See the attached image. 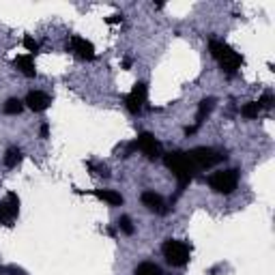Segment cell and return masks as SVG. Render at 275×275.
<instances>
[{"label": "cell", "mask_w": 275, "mask_h": 275, "mask_svg": "<svg viewBox=\"0 0 275 275\" xmlns=\"http://www.w3.org/2000/svg\"><path fill=\"white\" fill-rule=\"evenodd\" d=\"M163 163H166V168H168V170L174 174V178L178 181V189H181V191H183L191 181H194V174L198 172V170L194 168V163L189 161L187 153H183V151L166 153V155H163Z\"/></svg>", "instance_id": "1"}, {"label": "cell", "mask_w": 275, "mask_h": 275, "mask_svg": "<svg viewBox=\"0 0 275 275\" xmlns=\"http://www.w3.org/2000/svg\"><path fill=\"white\" fill-rule=\"evenodd\" d=\"M209 52H211V56L215 58V61L219 63V69L226 76H234L243 65V56L239 52H234L232 47L228 43H224V41L211 39L209 41Z\"/></svg>", "instance_id": "2"}, {"label": "cell", "mask_w": 275, "mask_h": 275, "mask_svg": "<svg viewBox=\"0 0 275 275\" xmlns=\"http://www.w3.org/2000/svg\"><path fill=\"white\" fill-rule=\"evenodd\" d=\"M187 157L194 163L196 170H207V168L217 166L219 161H224L228 155H226V151H217V149H211V146H196L187 153Z\"/></svg>", "instance_id": "3"}, {"label": "cell", "mask_w": 275, "mask_h": 275, "mask_svg": "<svg viewBox=\"0 0 275 275\" xmlns=\"http://www.w3.org/2000/svg\"><path fill=\"white\" fill-rule=\"evenodd\" d=\"M161 254L166 258V262L172 267H185L191 256V247L185 241H178V239H168L161 245Z\"/></svg>", "instance_id": "4"}, {"label": "cell", "mask_w": 275, "mask_h": 275, "mask_svg": "<svg viewBox=\"0 0 275 275\" xmlns=\"http://www.w3.org/2000/svg\"><path fill=\"white\" fill-rule=\"evenodd\" d=\"M239 185V170H222V172H213L209 176V187L215 194L222 196H230Z\"/></svg>", "instance_id": "5"}, {"label": "cell", "mask_w": 275, "mask_h": 275, "mask_svg": "<svg viewBox=\"0 0 275 275\" xmlns=\"http://www.w3.org/2000/svg\"><path fill=\"white\" fill-rule=\"evenodd\" d=\"M146 97H149V86L144 84V82H136L134 88H131L129 95L125 97L127 110L131 114H140L142 107H144V103H146Z\"/></svg>", "instance_id": "6"}, {"label": "cell", "mask_w": 275, "mask_h": 275, "mask_svg": "<svg viewBox=\"0 0 275 275\" xmlns=\"http://www.w3.org/2000/svg\"><path fill=\"white\" fill-rule=\"evenodd\" d=\"M136 149L140 153H144L146 159H157V157H161V155H163L161 142L155 138L153 134H149V131H142V134L136 138Z\"/></svg>", "instance_id": "7"}, {"label": "cell", "mask_w": 275, "mask_h": 275, "mask_svg": "<svg viewBox=\"0 0 275 275\" xmlns=\"http://www.w3.org/2000/svg\"><path fill=\"white\" fill-rule=\"evenodd\" d=\"M0 215L5 219V226H13V219L20 215V198L13 191H9L7 198L0 202Z\"/></svg>", "instance_id": "8"}, {"label": "cell", "mask_w": 275, "mask_h": 275, "mask_svg": "<svg viewBox=\"0 0 275 275\" xmlns=\"http://www.w3.org/2000/svg\"><path fill=\"white\" fill-rule=\"evenodd\" d=\"M69 50L78 58H82V61H93L95 58V45L90 41H86L84 37H78V34H74V37L69 39Z\"/></svg>", "instance_id": "9"}, {"label": "cell", "mask_w": 275, "mask_h": 275, "mask_svg": "<svg viewBox=\"0 0 275 275\" xmlns=\"http://www.w3.org/2000/svg\"><path fill=\"white\" fill-rule=\"evenodd\" d=\"M50 103H52V99L47 97L45 93H41V90H30L28 95H26V99H24V105L26 107H30L32 112H45L47 107H50Z\"/></svg>", "instance_id": "10"}, {"label": "cell", "mask_w": 275, "mask_h": 275, "mask_svg": "<svg viewBox=\"0 0 275 275\" xmlns=\"http://www.w3.org/2000/svg\"><path fill=\"white\" fill-rule=\"evenodd\" d=\"M78 194H93L95 198H99V200H103L105 205H110V207H121L123 205V196L118 194V191H114V189H93V191H84V189H76Z\"/></svg>", "instance_id": "11"}, {"label": "cell", "mask_w": 275, "mask_h": 275, "mask_svg": "<svg viewBox=\"0 0 275 275\" xmlns=\"http://www.w3.org/2000/svg\"><path fill=\"white\" fill-rule=\"evenodd\" d=\"M142 205H144L149 211L157 213V215H166V213H168L166 200L159 194H155V191H144V194H142Z\"/></svg>", "instance_id": "12"}, {"label": "cell", "mask_w": 275, "mask_h": 275, "mask_svg": "<svg viewBox=\"0 0 275 275\" xmlns=\"http://www.w3.org/2000/svg\"><path fill=\"white\" fill-rule=\"evenodd\" d=\"M13 65L17 67V71L22 76H26V78H34L37 76V67H34V58L30 54H24V56H17Z\"/></svg>", "instance_id": "13"}, {"label": "cell", "mask_w": 275, "mask_h": 275, "mask_svg": "<svg viewBox=\"0 0 275 275\" xmlns=\"http://www.w3.org/2000/svg\"><path fill=\"white\" fill-rule=\"evenodd\" d=\"M213 107H215V99L213 97H207V99H202L198 103V114H196V125L198 127L209 118V114L213 112Z\"/></svg>", "instance_id": "14"}, {"label": "cell", "mask_w": 275, "mask_h": 275, "mask_svg": "<svg viewBox=\"0 0 275 275\" xmlns=\"http://www.w3.org/2000/svg\"><path fill=\"white\" fill-rule=\"evenodd\" d=\"M22 159H24V153L17 146L7 149V153H5V166L7 168H17V166L22 163Z\"/></svg>", "instance_id": "15"}, {"label": "cell", "mask_w": 275, "mask_h": 275, "mask_svg": "<svg viewBox=\"0 0 275 275\" xmlns=\"http://www.w3.org/2000/svg\"><path fill=\"white\" fill-rule=\"evenodd\" d=\"M24 101L22 99H17V97H11V99H7V103H5V114H9V116H17V114H22L24 112Z\"/></svg>", "instance_id": "16"}, {"label": "cell", "mask_w": 275, "mask_h": 275, "mask_svg": "<svg viewBox=\"0 0 275 275\" xmlns=\"http://www.w3.org/2000/svg\"><path fill=\"white\" fill-rule=\"evenodd\" d=\"M134 273L136 275H163L161 267H157L155 262H140Z\"/></svg>", "instance_id": "17"}, {"label": "cell", "mask_w": 275, "mask_h": 275, "mask_svg": "<svg viewBox=\"0 0 275 275\" xmlns=\"http://www.w3.org/2000/svg\"><path fill=\"white\" fill-rule=\"evenodd\" d=\"M260 112H262V110H260V105H258L256 101H249V103H245V105L241 107V114H243L245 118H249V121H252V118H258Z\"/></svg>", "instance_id": "18"}, {"label": "cell", "mask_w": 275, "mask_h": 275, "mask_svg": "<svg viewBox=\"0 0 275 275\" xmlns=\"http://www.w3.org/2000/svg\"><path fill=\"white\" fill-rule=\"evenodd\" d=\"M118 230H121L123 234H127V236H131L136 232V228H134V222H131V217H127V215H123L121 219H118Z\"/></svg>", "instance_id": "19"}, {"label": "cell", "mask_w": 275, "mask_h": 275, "mask_svg": "<svg viewBox=\"0 0 275 275\" xmlns=\"http://www.w3.org/2000/svg\"><path fill=\"white\" fill-rule=\"evenodd\" d=\"M22 45H24V47H26V50L30 52V56H32V54H37V52H39V43H37V41H34V39L30 37V34H26V37H24V41H22Z\"/></svg>", "instance_id": "20"}, {"label": "cell", "mask_w": 275, "mask_h": 275, "mask_svg": "<svg viewBox=\"0 0 275 275\" xmlns=\"http://www.w3.org/2000/svg\"><path fill=\"white\" fill-rule=\"evenodd\" d=\"M256 103L260 105V110H271L275 101H273V95H271V93H267V95H262V97H260Z\"/></svg>", "instance_id": "21"}, {"label": "cell", "mask_w": 275, "mask_h": 275, "mask_svg": "<svg viewBox=\"0 0 275 275\" xmlns=\"http://www.w3.org/2000/svg\"><path fill=\"white\" fill-rule=\"evenodd\" d=\"M88 168L95 172V174H99V176H110V172H107V168H105V166H95V163H88Z\"/></svg>", "instance_id": "22"}, {"label": "cell", "mask_w": 275, "mask_h": 275, "mask_svg": "<svg viewBox=\"0 0 275 275\" xmlns=\"http://www.w3.org/2000/svg\"><path fill=\"white\" fill-rule=\"evenodd\" d=\"M123 13H114V15H110V17H105V24H121L123 22Z\"/></svg>", "instance_id": "23"}, {"label": "cell", "mask_w": 275, "mask_h": 275, "mask_svg": "<svg viewBox=\"0 0 275 275\" xmlns=\"http://www.w3.org/2000/svg\"><path fill=\"white\" fill-rule=\"evenodd\" d=\"M39 136H41L43 140H45L47 136H50V125H47V123H43V125H41V129H39Z\"/></svg>", "instance_id": "24"}, {"label": "cell", "mask_w": 275, "mask_h": 275, "mask_svg": "<svg viewBox=\"0 0 275 275\" xmlns=\"http://www.w3.org/2000/svg\"><path fill=\"white\" fill-rule=\"evenodd\" d=\"M196 131H198V125H191V127H185V136L189 138V136H194V134H196Z\"/></svg>", "instance_id": "25"}, {"label": "cell", "mask_w": 275, "mask_h": 275, "mask_svg": "<svg viewBox=\"0 0 275 275\" xmlns=\"http://www.w3.org/2000/svg\"><path fill=\"white\" fill-rule=\"evenodd\" d=\"M131 67V58H125V61H123V69H129Z\"/></svg>", "instance_id": "26"}, {"label": "cell", "mask_w": 275, "mask_h": 275, "mask_svg": "<svg viewBox=\"0 0 275 275\" xmlns=\"http://www.w3.org/2000/svg\"><path fill=\"white\" fill-rule=\"evenodd\" d=\"M0 226H5V219H3V215H0Z\"/></svg>", "instance_id": "27"}]
</instances>
